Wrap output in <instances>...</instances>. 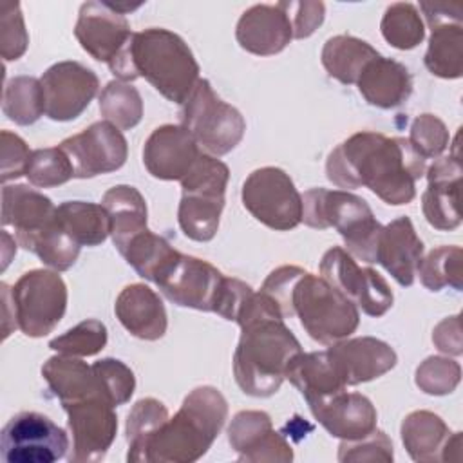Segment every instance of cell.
Listing matches in <instances>:
<instances>
[{
    "mask_svg": "<svg viewBox=\"0 0 463 463\" xmlns=\"http://www.w3.org/2000/svg\"><path fill=\"white\" fill-rule=\"evenodd\" d=\"M40 81L45 98V116L52 121L76 119L90 105L99 89L96 72L72 60L51 65Z\"/></svg>",
    "mask_w": 463,
    "mask_h": 463,
    "instance_id": "16",
    "label": "cell"
},
{
    "mask_svg": "<svg viewBox=\"0 0 463 463\" xmlns=\"http://www.w3.org/2000/svg\"><path fill=\"white\" fill-rule=\"evenodd\" d=\"M168 418V409L156 398H141L134 403L125 427L128 463H146V445Z\"/></svg>",
    "mask_w": 463,
    "mask_h": 463,
    "instance_id": "36",
    "label": "cell"
},
{
    "mask_svg": "<svg viewBox=\"0 0 463 463\" xmlns=\"http://www.w3.org/2000/svg\"><path fill=\"white\" fill-rule=\"evenodd\" d=\"M430 74L458 80L463 74V24L447 22L430 27L429 47L423 58Z\"/></svg>",
    "mask_w": 463,
    "mask_h": 463,
    "instance_id": "34",
    "label": "cell"
},
{
    "mask_svg": "<svg viewBox=\"0 0 463 463\" xmlns=\"http://www.w3.org/2000/svg\"><path fill=\"white\" fill-rule=\"evenodd\" d=\"M345 387L371 382L389 373L396 362V351L374 336L344 338L326 349Z\"/></svg>",
    "mask_w": 463,
    "mask_h": 463,
    "instance_id": "20",
    "label": "cell"
},
{
    "mask_svg": "<svg viewBox=\"0 0 463 463\" xmlns=\"http://www.w3.org/2000/svg\"><path fill=\"white\" fill-rule=\"evenodd\" d=\"M14 244V237L11 239V235L7 233V230H2V269H5L7 268V264H9V260H11V257L16 253V248H9V246H13Z\"/></svg>",
    "mask_w": 463,
    "mask_h": 463,
    "instance_id": "55",
    "label": "cell"
},
{
    "mask_svg": "<svg viewBox=\"0 0 463 463\" xmlns=\"http://www.w3.org/2000/svg\"><path fill=\"white\" fill-rule=\"evenodd\" d=\"M99 112L119 130H130L143 118L141 94L130 83L112 80L99 92Z\"/></svg>",
    "mask_w": 463,
    "mask_h": 463,
    "instance_id": "39",
    "label": "cell"
},
{
    "mask_svg": "<svg viewBox=\"0 0 463 463\" xmlns=\"http://www.w3.org/2000/svg\"><path fill=\"white\" fill-rule=\"evenodd\" d=\"M56 219L80 246H98L112 232L109 212L96 203L65 201L56 206Z\"/></svg>",
    "mask_w": 463,
    "mask_h": 463,
    "instance_id": "33",
    "label": "cell"
},
{
    "mask_svg": "<svg viewBox=\"0 0 463 463\" xmlns=\"http://www.w3.org/2000/svg\"><path fill=\"white\" fill-rule=\"evenodd\" d=\"M302 222L309 228H335L344 239V250L354 259L376 262V242L382 224L367 201L349 190L311 188L302 195Z\"/></svg>",
    "mask_w": 463,
    "mask_h": 463,
    "instance_id": "5",
    "label": "cell"
},
{
    "mask_svg": "<svg viewBox=\"0 0 463 463\" xmlns=\"http://www.w3.org/2000/svg\"><path fill=\"white\" fill-rule=\"evenodd\" d=\"M56 221V206L42 192L27 184H4L2 224L13 226L16 242L22 246Z\"/></svg>",
    "mask_w": 463,
    "mask_h": 463,
    "instance_id": "25",
    "label": "cell"
},
{
    "mask_svg": "<svg viewBox=\"0 0 463 463\" xmlns=\"http://www.w3.org/2000/svg\"><path fill=\"white\" fill-rule=\"evenodd\" d=\"M121 81L145 78L168 101L183 105L197 85L199 63L188 43L165 27L132 34L125 52L109 67Z\"/></svg>",
    "mask_w": 463,
    "mask_h": 463,
    "instance_id": "3",
    "label": "cell"
},
{
    "mask_svg": "<svg viewBox=\"0 0 463 463\" xmlns=\"http://www.w3.org/2000/svg\"><path fill=\"white\" fill-rule=\"evenodd\" d=\"M201 150L183 125H161L152 130L143 146V165L148 174L161 181H181Z\"/></svg>",
    "mask_w": 463,
    "mask_h": 463,
    "instance_id": "21",
    "label": "cell"
},
{
    "mask_svg": "<svg viewBox=\"0 0 463 463\" xmlns=\"http://www.w3.org/2000/svg\"><path fill=\"white\" fill-rule=\"evenodd\" d=\"M69 449L67 432L45 414L33 411L13 416L0 434V454L7 463H52Z\"/></svg>",
    "mask_w": 463,
    "mask_h": 463,
    "instance_id": "11",
    "label": "cell"
},
{
    "mask_svg": "<svg viewBox=\"0 0 463 463\" xmlns=\"http://www.w3.org/2000/svg\"><path fill=\"white\" fill-rule=\"evenodd\" d=\"M286 378L309 403L347 389L326 351L298 353L286 369Z\"/></svg>",
    "mask_w": 463,
    "mask_h": 463,
    "instance_id": "30",
    "label": "cell"
},
{
    "mask_svg": "<svg viewBox=\"0 0 463 463\" xmlns=\"http://www.w3.org/2000/svg\"><path fill=\"white\" fill-rule=\"evenodd\" d=\"M251 293H253V289L246 282H242L239 279L224 277L222 286L217 295V300L213 304V313H217L224 320L237 322V318Z\"/></svg>",
    "mask_w": 463,
    "mask_h": 463,
    "instance_id": "52",
    "label": "cell"
},
{
    "mask_svg": "<svg viewBox=\"0 0 463 463\" xmlns=\"http://www.w3.org/2000/svg\"><path fill=\"white\" fill-rule=\"evenodd\" d=\"M420 9L423 11L427 24L438 25V24H447V22H461L463 7L461 4H430V2H421Z\"/></svg>",
    "mask_w": 463,
    "mask_h": 463,
    "instance_id": "54",
    "label": "cell"
},
{
    "mask_svg": "<svg viewBox=\"0 0 463 463\" xmlns=\"http://www.w3.org/2000/svg\"><path fill=\"white\" fill-rule=\"evenodd\" d=\"M18 329L31 338L49 335L67 309V286L56 269L25 271L11 288Z\"/></svg>",
    "mask_w": 463,
    "mask_h": 463,
    "instance_id": "9",
    "label": "cell"
},
{
    "mask_svg": "<svg viewBox=\"0 0 463 463\" xmlns=\"http://www.w3.org/2000/svg\"><path fill=\"white\" fill-rule=\"evenodd\" d=\"M284 320L266 293L253 291L246 300L237 318L241 338L233 353V376L244 394L273 396L286 378L289 362L302 351Z\"/></svg>",
    "mask_w": 463,
    "mask_h": 463,
    "instance_id": "2",
    "label": "cell"
},
{
    "mask_svg": "<svg viewBox=\"0 0 463 463\" xmlns=\"http://www.w3.org/2000/svg\"><path fill=\"white\" fill-rule=\"evenodd\" d=\"M181 125L192 134L199 148L213 157L230 154L246 132L242 114L233 105L222 101L204 78L197 81L183 103Z\"/></svg>",
    "mask_w": 463,
    "mask_h": 463,
    "instance_id": "8",
    "label": "cell"
},
{
    "mask_svg": "<svg viewBox=\"0 0 463 463\" xmlns=\"http://www.w3.org/2000/svg\"><path fill=\"white\" fill-rule=\"evenodd\" d=\"M101 396L114 407L127 403L136 389L132 369L116 358H101L92 364Z\"/></svg>",
    "mask_w": 463,
    "mask_h": 463,
    "instance_id": "44",
    "label": "cell"
},
{
    "mask_svg": "<svg viewBox=\"0 0 463 463\" xmlns=\"http://www.w3.org/2000/svg\"><path fill=\"white\" fill-rule=\"evenodd\" d=\"M244 208L264 226L288 232L302 222V195L293 179L279 166L253 170L242 183Z\"/></svg>",
    "mask_w": 463,
    "mask_h": 463,
    "instance_id": "10",
    "label": "cell"
},
{
    "mask_svg": "<svg viewBox=\"0 0 463 463\" xmlns=\"http://www.w3.org/2000/svg\"><path fill=\"white\" fill-rule=\"evenodd\" d=\"M228 441L239 461L248 463H289L293 449L288 439L273 430V423L264 411H241L228 427Z\"/></svg>",
    "mask_w": 463,
    "mask_h": 463,
    "instance_id": "18",
    "label": "cell"
},
{
    "mask_svg": "<svg viewBox=\"0 0 463 463\" xmlns=\"http://www.w3.org/2000/svg\"><path fill=\"white\" fill-rule=\"evenodd\" d=\"M22 248L38 255L45 266L56 271L72 268L81 250V246L61 228L58 219L43 232L31 237L25 244H22Z\"/></svg>",
    "mask_w": 463,
    "mask_h": 463,
    "instance_id": "40",
    "label": "cell"
},
{
    "mask_svg": "<svg viewBox=\"0 0 463 463\" xmlns=\"http://www.w3.org/2000/svg\"><path fill=\"white\" fill-rule=\"evenodd\" d=\"M423 242L409 217H398L382 226L376 242V262L400 284L412 286L423 259Z\"/></svg>",
    "mask_w": 463,
    "mask_h": 463,
    "instance_id": "24",
    "label": "cell"
},
{
    "mask_svg": "<svg viewBox=\"0 0 463 463\" xmlns=\"http://www.w3.org/2000/svg\"><path fill=\"white\" fill-rule=\"evenodd\" d=\"M291 313L318 344L331 345L349 338L358 324V307L324 277L304 271L291 291Z\"/></svg>",
    "mask_w": 463,
    "mask_h": 463,
    "instance_id": "6",
    "label": "cell"
},
{
    "mask_svg": "<svg viewBox=\"0 0 463 463\" xmlns=\"http://www.w3.org/2000/svg\"><path fill=\"white\" fill-rule=\"evenodd\" d=\"M376 56L380 52L371 43L351 34L327 38L320 52L326 72L344 85L356 83L364 67Z\"/></svg>",
    "mask_w": 463,
    "mask_h": 463,
    "instance_id": "32",
    "label": "cell"
},
{
    "mask_svg": "<svg viewBox=\"0 0 463 463\" xmlns=\"http://www.w3.org/2000/svg\"><path fill=\"white\" fill-rule=\"evenodd\" d=\"M235 38L246 52L273 56L284 51L293 40V29L280 2L275 5L255 4L241 14L235 27Z\"/></svg>",
    "mask_w": 463,
    "mask_h": 463,
    "instance_id": "23",
    "label": "cell"
},
{
    "mask_svg": "<svg viewBox=\"0 0 463 463\" xmlns=\"http://www.w3.org/2000/svg\"><path fill=\"white\" fill-rule=\"evenodd\" d=\"M228 418V402L212 385L192 389L179 411L168 418L146 445L150 463H192L203 458Z\"/></svg>",
    "mask_w": 463,
    "mask_h": 463,
    "instance_id": "4",
    "label": "cell"
},
{
    "mask_svg": "<svg viewBox=\"0 0 463 463\" xmlns=\"http://www.w3.org/2000/svg\"><path fill=\"white\" fill-rule=\"evenodd\" d=\"M101 204L110 215L112 242L121 250L134 235L146 230V203L141 192L130 184H116L109 188Z\"/></svg>",
    "mask_w": 463,
    "mask_h": 463,
    "instance_id": "31",
    "label": "cell"
},
{
    "mask_svg": "<svg viewBox=\"0 0 463 463\" xmlns=\"http://www.w3.org/2000/svg\"><path fill=\"white\" fill-rule=\"evenodd\" d=\"M356 85L369 105L394 109L409 99L412 76L403 63L380 54L364 67Z\"/></svg>",
    "mask_w": 463,
    "mask_h": 463,
    "instance_id": "27",
    "label": "cell"
},
{
    "mask_svg": "<svg viewBox=\"0 0 463 463\" xmlns=\"http://www.w3.org/2000/svg\"><path fill=\"white\" fill-rule=\"evenodd\" d=\"M284 11L289 16L291 29H293V38L302 40L311 36L324 22L326 14V5L322 2H280Z\"/></svg>",
    "mask_w": 463,
    "mask_h": 463,
    "instance_id": "51",
    "label": "cell"
},
{
    "mask_svg": "<svg viewBox=\"0 0 463 463\" xmlns=\"http://www.w3.org/2000/svg\"><path fill=\"white\" fill-rule=\"evenodd\" d=\"M67 412L71 432V463H96L105 458L118 434L116 407L101 396H90L80 402L61 405Z\"/></svg>",
    "mask_w": 463,
    "mask_h": 463,
    "instance_id": "13",
    "label": "cell"
},
{
    "mask_svg": "<svg viewBox=\"0 0 463 463\" xmlns=\"http://www.w3.org/2000/svg\"><path fill=\"white\" fill-rule=\"evenodd\" d=\"M132 34L127 16L109 7L105 0L81 4L74 36L94 60L110 67L128 47Z\"/></svg>",
    "mask_w": 463,
    "mask_h": 463,
    "instance_id": "17",
    "label": "cell"
},
{
    "mask_svg": "<svg viewBox=\"0 0 463 463\" xmlns=\"http://www.w3.org/2000/svg\"><path fill=\"white\" fill-rule=\"evenodd\" d=\"M25 177L33 186L54 188L74 177V168L60 146L36 148L31 154Z\"/></svg>",
    "mask_w": 463,
    "mask_h": 463,
    "instance_id": "42",
    "label": "cell"
},
{
    "mask_svg": "<svg viewBox=\"0 0 463 463\" xmlns=\"http://www.w3.org/2000/svg\"><path fill=\"white\" fill-rule=\"evenodd\" d=\"M463 251L459 246H439L421 259L416 275H420L421 284L429 291H439L445 286L461 291L463 273H461Z\"/></svg>",
    "mask_w": 463,
    "mask_h": 463,
    "instance_id": "41",
    "label": "cell"
},
{
    "mask_svg": "<svg viewBox=\"0 0 463 463\" xmlns=\"http://www.w3.org/2000/svg\"><path fill=\"white\" fill-rule=\"evenodd\" d=\"M309 411L333 438L358 439L376 429V409L360 392L338 391L309 403Z\"/></svg>",
    "mask_w": 463,
    "mask_h": 463,
    "instance_id": "22",
    "label": "cell"
},
{
    "mask_svg": "<svg viewBox=\"0 0 463 463\" xmlns=\"http://www.w3.org/2000/svg\"><path fill=\"white\" fill-rule=\"evenodd\" d=\"M304 268L300 266H280L273 269L266 280L262 282L260 291L266 293L282 311L284 318L293 317L291 313V291L295 282L304 275Z\"/></svg>",
    "mask_w": 463,
    "mask_h": 463,
    "instance_id": "49",
    "label": "cell"
},
{
    "mask_svg": "<svg viewBox=\"0 0 463 463\" xmlns=\"http://www.w3.org/2000/svg\"><path fill=\"white\" fill-rule=\"evenodd\" d=\"M0 137H2V145H0V156H2L0 179H2V183H7L9 179H16L20 175H25L33 150H29L27 143L14 132L2 130Z\"/></svg>",
    "mask_w": 463,
    "mask_h": 463,
    "instance_id": "50",
    "label": "cell"
},
{
    "mask_svg": "<svg viewBox=\"0 0 463 463\" xmlns=\"http://www.w3.org/2000/svg\"><path fill=\"white\" fill-rule=\"evenodd\" d=\"M452 148L454 154L436 159L425 170L427 190L421 195V210L427 222L441 232H450L461 224V161L458 154V137Z\"/></svg>",
    "mask_w": 463,
    "mask_h": 463,
    "instance_id": "19",
    "label": "cell"
},
{
    "mask_svg": "<svg viewBox=\"0 0 463 463\" xmlns=\"http://www.w3.org/2000/svg\"><path fill=\"white\" fill-rule=\"evenodd\" d=\"M320 277L369 317H383L394 302L387 280L373 268L358 266L342 246L329 248L320 260Z\"/></svg>",
    "mask_w": 463,
    "mask_h": 463,
    "instance_id": "12",
    "label": "cell"
},
{
    "mask_svg": "<svg viewBox=\"0 0 463 463\" xmlns=\"http://www.w3.org/2000/svg\"><path fill=\"white\" fill-rule=\"evenodd\" d=\"M425 159L405 137L362 130L336 145L326 161L327 179L342 188H369L392 206L416 197V181L425 175Z\"/></svg>",
    "mask_w": 463,
    "mask_h": 463,
    "instance_id": "1",
    "label": "cell"
},
{
    "mask_svg": "<svg viewBox=\"0 0 463 463\" xmlns=\"http://www.w3.org/2000/svg\"><path fill=\"white\" fill-rule=\"evenodd\" d=\"M449 141L450 134L438 116L425 112L414 118L411 125L409 143L423 159L439 157L449 146Z\"/></svg>",
    "mask_w": 463,
    "mask_h": 463,
    "instance_id": "46",
    "label": "cell"
},
{
    "mask_svg": "<svg viewBox=\"0 0 463 463\" xmlns=\"http://www.w3.org/2000/svg\"><path fill=\"white\" fill-rule=\"evenodd\" d=\"M72 163L74 177L90 179L119 170L128 156L123 132L109 121H96L58 145Z\"/></svg>",
    "mask_w": 463,
    "mask_h": 463,
    "instance_id": "14",
    "label": "cell"
},
{
    "mask_svg": "<svg viewBox=\"0 0 463 463\" xmlns=\"http://www.w3.org/2000/svg\"><path fill=\"white\" fill-rule=\"evenodd\" d=\"M2 110L16 125L27 127L45 114L42 81L34 76L11 78L2 94Z\"/></svg>",
    "mask_w": 463,
    "mask_h": 463,
    "instance_id": "37",
    "label": "cell"
},
{
    "mask_svg": "<svg viewBox=\"0 0 463 463\" xmlns=\"http://www.w3.org/2000/svg\"><path fill=\"white\" fill-rule=\"evenodd\" d=\"M380 31L385 42L400 51H411L425 38V24L418 7L411 2H394L387 5L380 22Z\"/></svg>",
    "mask_w": 463,
    "mask_h": 463,
    "instance_id": "38",
    "label": "cell"
},
{
    "mask_svg": "<svg viewBox=\"0 0 463 463\" xmlns=\"http://www.w3.org/2000/svg\"><path fill=\"white\" fill-rule=\"evenodd\" d=\"M400 434L405 450L414 461H450V439L454 432H450L441 416L430 411H412L403 418Z\"/></svg>",
    "mask_w": 463,
    "mask_h": 463,
    "instance_id": "28",
    "label": "cell"
},
{
    "mask_svg": "<svg viewBox=\"0 0 463 463\" xmlns=\"http://www.w3.org/2000/svg\"><path fill=\"white\" fill-rule=\"evenodd\" d=\"M432 342L434 345L452 356H459L463 353V342H461V322L459 315L443 318L432 331Z\"/></svg>",
    "mask_w": 463,
    "mask_h": 463,
    "instance_id": "53",
    "label": "cell"
},
{
    "mask_svg": "<svg viewBox=\"0 0 463 463\" xmlns=\"http://www.w3.org/2000/svg\"><path fill=\"white\" fill-rule=\"evenodd\" d=\"M224 275L208 260L179 253L156 279V286L174 304L213 311Z\"/></svg>",
    "mask_w": 463,
    "mask_h": 463,
    "instance_id": "15",
    "label": "cell"
},
{
    "mask_svg": "<svg viewBox=\"0 0 463 463\" xmlns=\"http://www.w3.org/2000/svg\"><path fill=\"white\" fill-rule=\"evenodd\" d=\"M394 459L392 441L389 436L374 429L364 438L358 439H342L338 445V461L353 463V461H383L389 463Z\"/></svg>",
    "mask_w": 463,
    "mask_h": 463,
    "instance_id": "48",
    "label": "cell"
},
{
    "mask_svg": "<svg viewBox=\"0 0 463 463\" xmlns=\"http://www.w3.org/2000/svg\"><path fill=\"white\" fill-rule=\"evenodd\" d=\"M29 45V34L25 29L20 4H0V54L5 61H13L24 56Z\"/></svg>",
    "mask_w": 463,
    "mask_h": 463,
    "instance_id": "47",
    "label": "cell"
},
{
    "mask_svg": "<svg viewBox=\"0 0 463 463\" xmlns=\"http://www.w3.org/2000/svg\"><path fill=\"white\" fill-rule=\"evenodd\" d=\"M118 251L139 277L150 282H156L161 271L179 255V251L172 248L165 237L150 232L148 228L134 235Z\"/></svg>",
    "mask_w": 463,
    "mask_h": 463,
    "instance_id": "35",
    "label": "cell"
},
{
    "mask_svg": "<svg viewBox=\"0 0 463 463\" xmlns=\"http://www.w3.org/2000/svg\"><path fill=\"white\" fill-rule=\"evenodd\" d=\"M42 376L61 405L90 396H101L92 365H87V362L80 360L78 356L60 353L51 356L42 365Z\"/></svg>",
    "mask_w": 463,
    "mask_h": 463,
    "instance_id": "29",
    "label": "cell"
},
{
    "mask_svg": "<svg viewBox=\"0 0 463 463\" xmlns=\"http://www.w3.org/2000/svg\"><path fill=\"white\" fill-rule=\"evenodd\" d=\"M107 327L96 318H89L65 331L63 335L52 338L49 347L60 354L67 356H94L107 345Z\"/></svg>",
    "mask_w": 463,
    "mask_h": 463,
    "instance_id": "43",
    "label": "cell"
},
{
    "mask_svg": "<svg viewBox=\"0 0 463 463\" xmlns=\"http://www.w3.org/2000/svg\"><path fill=\"white\" fill-rule=\"evenodd\" d=\"M461 380V365L449 356H429L414 373V382L425 394L445 396L456 391Z\"/></svg>",
    "mask_w": 463,
    "mask_h": 463,
    "instance_id": "45",
    "label": "cell"
},
{
    "mask_svg": "<svg viewBox=\"0 0 463 463\" xmlns=\"http://www.w3.org/2000/svg\"><path fill=\"white\" fill-rule=\"evenodd\" d=\"M114 313L121 326L141 340H159L166 333L168 318L159 295L146 284L136 282L121 289Z\"/></svg>",
    "mask_w": 463,
    "mask_h": 463,
    "instance_id": "26",
    "label": "cell"
},
{
    "mask_svg": "<svg viewBox=\"0 0 463 463\" xmlns=\"http://www.w3.org/2000/svg\"><path fill=\"white\" fill-rule=\"evenodd\" d=\"M228 179V166L210 154H201L181 179L177 222L188 239L208 242L215 237L226 203Z\"/></svg>",
    "mask_w": 463,
    "mask_h": 463,
    "instance_id": "7",
    "label": "cell"
}]
</instances>
